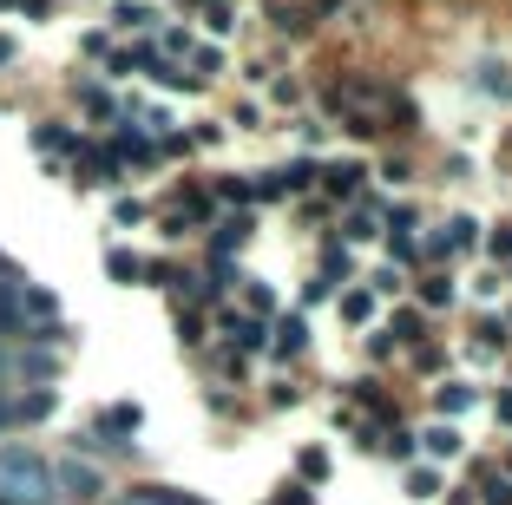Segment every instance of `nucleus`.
I'll list each match as a JSON object with an SVG mask.
<instances>
[{
	"label": "nucleus",
	"instance_id": "obj_1",
	"mask_svg": "<svg viewBox=\"0 0 512 505\" xmlns=\"http://www.w3.org/2000/svg\"><path fill=\"white\" fill-rule=\"evenodd\" d=\"M0 505H60L53 460L33 440H0Z\"/></svg>",
	"mask_w": 512,
	"mask_h": 505
},
{
	"label": "nucleus",
	"instance_id": "obj_2",
	"mask_svg": "<svg viewBox=\"0 0 512 505\" xmlns=\"http://www.w3.org/2000/svg\"><path fill=\"white\" fill-rule=\"evenodd\" d=\"M27 145L40 151L46 164H60V158H86V138H79L73 125H60V119H33V125H27Z\"/></svg>",
	"mask_w": 512,
	"mask_h": 505
},
{
	"label": "nucleus",
	"instance_id": "obj_3",
	"mask_svg": "<svg viewBox=\"0 0 512 505\" xmlns=\"http://www.w3.org/2000/svg\"><path fill=\"white\" fill-rule=\"evenodd\" d=\"M53 486H60V499H73V505L106 499V473L86 466V460H53Z\"/></svg>",
	"mask_w": 512,
	"mask_h": 505
},
{
	"label": "nucleus",
	"instance_id": "obj_4",
	"mask_svg": "<svg viewBox=\"0 0 512 505\" xmlns=\"http://www.w3.org/2000/svg\"><path fill=\"white\" fill-rule=\"evenodd\" d=\"M138 427H145V407H138V401H112V407H99V427H92V433H99L106 446H125Z\"/></svg>",
	"mask_w": 512,
	"mask_h": 505
},
{
	"label": "nucleus",
	"instance_id": "obj_5",
	"mask_svg": "<svg viewBox=\"0 0 512 505\" xmlns=\"http://www.w3.org/2000/svg\"><path fill=\"white\" fill-rule=\"evenodd\" d=\"M60 414V387H14V433Z\"/></svg>",
	"mask_w": 512,
	"mask_h": 505
},
{
	"label": "nucleus",
	"instance_id": "obj_6",
	"mask_svg": "<svg viewBox=\"0 0 512 505\" xmlns=\"http://www.w3.org/2000/svg\"><path fill=\"white\" fill-rule=\"evenodd\" d=\"M151 20H158V7H145V0H119V7H112V27L119 33H145Z\"/></svg>",
	"mask_w": 512,
	"mask_h": 505
},
{
	"label": "nucleus",
	"instance_id": "obj_7",
	"mask_svg": "<svg viewBox=\"0 0 512 505\" xmlns=\"http://www.w3.org/2000/svg\"><path fill=\"white\" fill-rule=\"evenodd\" d=\"M106 276L112 283H138V276H145V256L138 250H106Z\"/></svg>",
	"mask_w": 512,
	"mask_h": 505
},
{
	"label": "nucleus",
	"instance_id": "obj_8",
	"mask_svg": "<svg viewBox=\"0 0 512 505\" xmlns=\"http://www.w3.org/2000/svg\"><path fill=\"white\" fill-rule=\"evenodd\" d=\"M276 335H283V355H302V342H309V328H302V315H283V328H276Z\"/></svg>",
	"mask_w": 512,
	"mask_h": 505
},
{
	"label": "nucleus",
	"instance_id": "obj_9",
	"mask_svg": "<svg viewBox=\"0 0 512 505\" xmlns=\"http://www.w3.org/2000/svg\"><path fill=\"white\" fill-rule=\"evenodd\" d=\"M421 440H427V453H460V433L453 427H427Z\"/></svg>",
	"mask_w": 512,
	"mask_h": 505
},
{
	"label": "nucleus",
	"instance_id": "obj_10",
	"mask_svg": "<svg viewBox=\"0 0 512 505\" xmlns=\"http://www.w3.org/2000/svg\"><path fill=\"white\" fill-rule=\"evenodd\" d=\"M473 401V394H467V387H460V381H447V387H440V414H460V407H467Z\"/></svg>",
	"mask_w": 512,
	"mask_h": 505
},
{
	"label": "nucleus",
	"instance_id": "obj_11",
	"mask_svg": "<svg viewBox=\"0 0 512 505\" xmlns=\"http://www.w3.org/2000/svg\"><path fill=\"white\" fill-rule=\"evenodd\" d=\"M329 184H335V191H355V184H362V164H335Z\"/></svg>",
	"mask_w": 512,
	"mask_h": 505
},
{
	"label": "nucleus",
	"instance_id": "obj_12",
	"mask_svg": "<svg viewBox=\"0 0 512 505\" xmlns=\"http://www.w3.org/2000/svg\"><path fill=\"white\" fill-rule=\"evenodd\" d=\"M112 217H119V223H145V204H138V197H119V204H112Z\"/></svg>",
	"mask_w": 512,
	"mask_h": 505
},
{
	"label": "nucleus",
	"instance_id": "obj_13",
	"mask_svg": "<svg viewBox=\"0 0 512 505\" xmlns=\"http://www.w3.org/2000/svg\"><path fill=\"white\" fill-rule=\"evenodd\" d=\"M0 66H14V40L7 33H0Z\"/></svg>",
	"mask_w": 512,
	"mask_h": 505
},
{
	"label": "nucleus",
	"instance_id": "obj_14",
	"mask_svg": "<svg viewBox=\"0 0 512 505\" xmlns=\"http://www.w3.org/2000/svg\"><path fill=\"white\" fill-rule=\"evenodd\" d=\"M7 7H14V0H0V14H7Z\"/></svg>",
	"mask_w": 512,
	"mask_h": 505
}]
</instances>
